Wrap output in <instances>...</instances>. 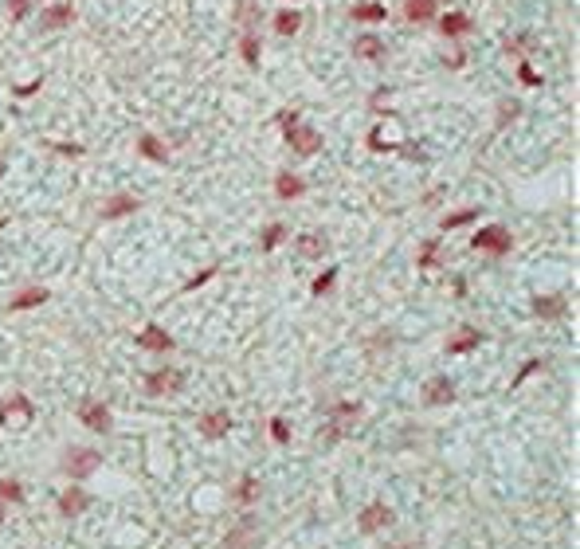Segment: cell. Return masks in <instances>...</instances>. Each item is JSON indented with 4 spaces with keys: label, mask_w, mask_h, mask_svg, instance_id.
<instances>
[{
    "label": "cell",
    "mask_w": 580,
    "mask_h": 549,
    "mask_svg": "<svg viewBox=\"0 0 580 549\" xmlns=\"http://www.w3.org/2000/svg\"><path fill=\"white\" fill-rule=\"evenodd\" d=\"M59 463H63V471H67L71 479H86V475H95L98 471L102 455H98L95 447H67Z\"/></svg>",
    "instance_id": "cell-1"
},
{
    "label": "cell",
    "mask_w": 580,
    "mask_h": 549,
    "mask_svg": "<svg viewBox=\"0 0 580 549\" xmlns=\"http://www.w3.org/2000/svg\"><path fill=\"white\" fill-rule=\"evenodd\" d=\"M290 142V149L298 153V157H314V153H322V130H314V126H290V130H282Z\"/></svg>",
    "instance_id": "cell-2"
},
{
    "label": "cell",
    "mask_w": 580,
    "mask_h": 549,
    "mask_svg": "<svg viewBox=\"0 0 580 549\" xmlns=\"http://www.w3.org/2000/svg\"><path fill=\"white\" fill-rule=\"evenodd\" d=\"M474 247H478V251H490V256H510L514 240H510V232L502 224H486V228H478V235H474Z\"/></svg>",
    "instance_id": "cell-3"
},
{
    "label": "cell",
    "mask_w": 580,
    "mask_h": 549,
    "mask_svg": "<svg viewBox=\"0 0 580 549\" xmlns=\"http://www.w3.org/2000/svg\"><path fill=\"white\" fill-rule=\"evenodd\" d=\"M75 416H79V424L90 427V432H98V436H106L110 424H114V416H110V408L102 401H83Z\"/></svg>",
    "instance_id": "cell-4"
},
{
    "label": "cell",
    "mask_w": 580,
    "mask_h": 549,
    "mask_svg": "<svg viewBox=\"0 0 580 549\" xmlns=\"http://www.w3.org/2000/svg\"><path fill=\"white\" fill-rule=\"evenodd\" d=\"M357 412H361V404H338V408L329 412V427L322 432V443H326V447H334V443L345 436V427L357 420Z\"/></svg>",
    "instance_id": "cell-5"
},
{
    "label": "cell",
    "mask_w": 580,
    "mask_h": 549,
    "mask_svg": "<svg viewBox=\"0 0 580 549\" xmlns=\"http://www.w3.org/2000/svg\"><path fill=\"white\" fill-rule=\"evenodd\" d=\"M181 389H184V373H177V369H157V373L145 377L149 396H165V392H181Z\"/></svg>",
    "instance_id": "cell-6"
},
{
    "label": "cell",
    "mask_w": 580,
    "mask_h": 549,
    "mask_svg": "<svg viewBox=\"0 0 580 549\" xmlns=\"http://www.w3.org/2000/svg\"><path fill=\"white\" fill-rule=\"evenodd\" d=\"M137 349H145V354H169L173 349V338L165 334V326H145L142 334H137Z\"/></svg>",
    "instance_id": "cell-7"
},
{
    "label": "cell",
    "mask_w": 580,
    "mask_h": 549,
    "mask_svg": "<svg viewBox=\"0 0 580 549\" xmlns=\"http://www.w3.org/2000/svg\"><path fill=\"white\" fill-rule=\"evenodd\" d=\"M75 20V8L71 4H48L44 12H39V32H59Z\"/></svg>",
    "instance_id": "cell-8"
},
{
    "label": "cell",
    "mask_w": 580,
    "mask_h": 549,
    "mask_svg": "<svg viewBox=\"0 0 580 549\" xmlns=\"http://www.w3.org/2000/svg\"><path fill=\"white\" fill-rule=\"evenodd\" d=\"M196 427H200V436H204V439H224L231 432V416L224 412V408H216V412L200 416V424H196Z\"/></svg>",
    "instance_id": "cell-9"
},
{
    "label": "cell",
    "mask_w": 580,
    "mask_h": 549,
    "mask_svg": "<svg viewBox=\"0 0 580 549\" xmlns=\"http://www.w3.org/2000/svg\"><path fill=\"white\" fill-rule=\"evenodd\" d=\"M451 401H455V385L447 377H432L423 385V404L427 408H439V404H451Z\"/></svg>",
    "instance_id": "cell-10"
},
{
    "label": "cell",
    "mask_w": 580,
    "mask_h": 549,
    "mask_svg": "<svg viewBox=\"0 0 580 549\" xmlns=\"http://www.w3.org/2000/svg\"><path fill=\"white\" fill-rule=\"evenodd\" d=\"M392 522V510H388L385 502H373V506H365L361 510V518H357V530L361 534H376L380 526H388Z\"/></svg>",
    "instance_id": "cell-11"
},
{
    "label": "cell",
    "mask_w": 580,
    "mask_h": 549,
    "mask_svg": "<svg viewBox=\"0 0 580 549\" xmlns=\"http://www.w3.org/2000/svg\"><path fill=\"white\" fill-rule=\"evenodd\" d=\"M137 208H142V200H137V196H130V193H114V196L106 200V204H102V220H122V216H133Z\"/></svg>",
    "instance_id": "cell-12"
},
{
    "label": "cell",
    "mask_w": 580,
    "mask_h": 549,
    "mask_svg": "<svg viewBox=\"0 0 580 549\" xmlns=\"http://www.w3.org/2000/svg\"><path fill=\"white\" fill-rule=\"evenodd\" d=\"M565 306H568L565 294H537L533 298V314L541 322H553V318H565Z\"/></svg>",
    "instance_id": "cell-13"
},
{
    "label": "cell",
    "mask_w": 580,
    "mask_h": 549,
    "mask_svg": "<svg viewBox=\"0 0 580 549\" xmlns=\"http://www.w3.org/2000/svg\"><path fill=\"white\" fill-rule=\"evenodd\" d=\"M471 28H474V20L467 12H443V16H439V32H443L447 39L471 36Z\"/></svg>",
    "instance_id": "cell-14"
},
{
    "label": "cell",
    "mask_w": 580,
    "mask_h": 549,
    "mask_svg": "<svg viewBox=\"0 0 580 549\" xmlns=\"http://www.w3.org/2000/svg\"><path fill=\"white\" fill-rule=\"evenodd\" d=\"M294 251H298V259H322L329 251V240L322 232H306L294 240Z\"/></svg>",
    "instance_id": "cell-15"
},
{
    "label": "cell",
    "mask_w": 580,
    "mask_h": 549,
    "mask_svg": "<svg viewBox=\"0 0 580 549\" xmlns=\"http://www.w3.org/2000/svg\"><path fill=\"white\" fill-rule=\"evenodd\" d=\"M302 193H306V181L298 177V173L282 169V173L275 177V196H278V200H298Z\"/></svg>",
    "instance_id": "cell-16"
},
{
    "label": "cell",
    "mask_w": 580,
    "mask_h": 549,
    "mask_svg": "<svg viewBox=\"0 0 580 549\" xmlns=\"http://www.w3.org/2000/svg\"><path fill=\"white\" fill-rule=\"evenodd\" d=\"M48 298H51L48 287H24V291L8 302V310H12V314H20V310H36V306H44Z\"/></svg>",
    "instance_id": "cell-17"
},
{
    "label": "cell",
    "mask_w": 580,
    "mask_h": 549,
    "mask_svg": "<svg viewBox=\"0 0 580 549\" xmlns=\"http://www.w3.org/2000/svg\"><path fill=\"white\" fill-rule=\"evenodd\" d=\"M478 342H483V334L474 326H459L447 338V354H471V349H478Z\"/></svg>",
    "instance_id": "cell-18"
},
{
    "label": "cell",
    "mask_w": 580,
    "mask_h": 549,
    "mask_svg": "<svg viewBox=\"0 0 580 549\" xmlns=\"http://www.w3.org/2000/svg\"><path fill=\"white\" fill-rule=\"evenodd\" d=\"M137 153H142L145 161H157V165H165V161H169V149H165V142H161L157 134H149V130L137 137Z\"/></svg>",
    "instance_id": "cell-19"
},
{
    "label": "cell",
    "mask_w": 580,
    "mask_h": 549,
    "mask_svg": "<svg viewBox=\"0 0 580 549\" xmlns=\"http://www.w3.org/2000/svg\"><path fill=\"white\" fill-rule=\"evenodd\" d=\"M353 20H361V24H380V20H388V8L385 4H376V0H361V4H353L349 8Z\"/></svg>",
    "instance_id": "cell-20"
},
{
    "label": "cell",
    "mask_w": 580,
    "mask_h": 549,
    "mask_svg": "<svg viewBox=\"0 0 580 549\" xmlns=\"http://www.w3.org/2000/svg\"><path fill=\"white\" fill-rule=\"evenodd\" d=\"M353 55H357V59H385V39L380 36H357Z\"/></svg>",
    "instance_id": "cell-21"
},
{
    "label": "cell",
    "mask_w": 580,
    "mask_h": 549,
    "mask_svg": "<svg viewBox=\"0 0 580 549\" xmlns=\"http://www.w3.org/2000/svg\"><path fill=\"white\" fill-rule=\"evenodd\" d=\"M298 28H302V12L298 8H282V12H275V32L278 36H298Z\"/></svg>",
    "instance_id": "cell-22"
},
{
    "label": "cell",
    "mask_w": 580,
    "mask_h": 549,
    "mask_svg": "<svg viewBox=\"0 0 580 549\" xmlns=\"http://www.w3.org/2000/svg\"><path fill=\"white\" fill-rule=\"evenodd\" d=\"M240 55L247 67H259V55H263V44H259V32H240Z\"/></svg>",
    "instance_id": "cell-23"
},
{
    "label": "cell",
    "mask_w": 580,
    "mask_h": 549,
    "mask_svg": "<svg viewBox=\"0 0 580 549\" xmlns=\"http://www.w3.org/2000/svg\"><path fill=\"white\" fill-rule=\"evenodd\" d=\"M235 20H240L243 32H259L263 12H259V4H251V0H240V4H235Z\"/></svg>",
    "instance_id": "cell-24"
},
{
    "label": "cell",
    "mask_w": 580,
    "mask_h": 549,
    "mask_svg": "<svg viewBox=\"0 0 580 549\" xmlns=\"http://www.w3.org/2000/svg\"><path fill=\"white\" fill-rule=\"evenodd\" d=\"M86 506H90V494H86V490H79V487H71V490L59 499V510L67 514V518H71V514H83Z\"/></svg>",
    "instance_id": "cell-25"
},
{
    "label": "cell",
    "mask_w": 580,
    "mask_h": 549,
    "mask_svg": "<svg viewBox=\"0 0 580 549\" xmlns=\"http://www.w3.org/2000/svg\"><path fill=\"white\" fill-rule=\"evenodd\" d=\"M404 16H408L412 24H427L435 16V0H408V4H404Z\"/></svg>",
    "instance_id": "cell-26"
},
{
    "label": "cell",
    "mask_w": 580,
    "mask_h": 549,
    "mask_svg": "<svg viewBox=\"0 0 580 549\" xmlns=\"http://www.w3.org/2000/svg\"><path fill=\"white\" fill-rule=\"evenodd\" d=\"M8 412H20L24 420H32V416H36V404L28 401V396H12V401H0V424L8 420Z\"/></svg>",
    "instance_id": "cell-27"
},
{
    "label": "cell",
    "mask_w": 580,
    "mask_h": 549,
    "mask_svg": "<svg viewBox=\"0 0 580 549\" xmlns=\"http://www.w3.org/2000/svg\"><path fill=\"white\" fill-rule=\"evenodd\" d=\"M251 530H255V522H251V518H243V522H240V526H235V530H231V534H228V541H224V549H247V541H251V537H247V534H251Z\"/></svg>",
    "instance_id": "cell-28"
},
{
    "label": "cell",
    "mask_w": 580,
    "mask_h": 549,
    "mask_svg": "<svg viewBox=\"0 0 580 549\" xmlns=\"http://www.w3.org/2000/svg\"><path fill=\"white\" fill-rule=\"evenodd\" d=\"M478 216H483L478 208H459V212H447V216H443V228L455 232V228H463V224H474Z\"/></svg>",
    "instance_id": "cell-29"
},
{
    "label": "cell",
    "mask_w": 580,
    "mask_h": 549,
    "mask_svg": "<svg viewBox=\"0 0 580 549\" xmlns=\"http://www.w3.org/2000/svg\"><path fill=\"white\" fill-rule=\"evenodd\" d=\"M533 48H537V39H533L530 32H518V36L506 39V55H530Z\"/></svg>",
    "instance_id": "cell-30"
},
{
    "label": "cell",
    "mask_w": 580,
    "mask_h": 549,
    "mask_svg": "<svg viewBox=\"0 0 580 549\" xmlns=\"http://www.w3.org/2000/svg\"><path fill=\"white\" fill-rule=\"evenodd\" d=\"M521 114V102H514V98H506L502 106H498V118H494V130H506V122H514Z\"/></svg>",
    "instance_id": "cell-31"
},
{
    "label": "cell",
    "mask_w": 580,
    "mask_h": 549,
    "mask_svg": "<svg viewBox=\"0 0 580 549\" xmlns=\"http://www.w3.org/2000/svg\"><path fill=\"white\" fill-rule=\"evenodd\" d=\"M255 490H259V483H255L251 475H243L240 487H235V502H240V506H251V502H255Z\"/></svg>",
    "instance_id": "cell-32"
},
{
    "label": "cell",
    "mask_w": 580,
    "mask_h": 549,
    "mask_svg": "<svg viewBox=\"0 0 580 549\" xmlns=\"http://www.w3.org/2000/svg\"><path fill=\"white\" fill-rule=\"evenodd\" d=\"M282 240H287V224H271V228L263 232V251H275Z\"/></svg>",
    "instance_id": "cell-33"
},
{
    "label": "cell",
    "mask_w": 580,
    "mask_h": 549,
    "mask_svg": "<svg viewBox=\"0 0 580 549\" xmlns=\"http://www.w3.org/2000/svg\"><path fill=\"white\" fill-rule=\"evenodd\" d=\"M334 282H338V267H329V271H322L314 282H310V291L314 294H329L334 291Z\"/></svg>",
    "instance_id": "cell-34"
},
{
    "label": "cell",
    "mask_w": 580,
    "mask_h": 549,
    "mask_svg": "<svg viewBox=\"0 0 580 549\" xmlns=\"http://www.w3.org/2000/svg\"><path fill=\"white\" fill-rule=\"evenodd\" d=\"M0 499L24 502V490H20V483H16V479H0Z\"/></svg>",
    "instance_id": "cell-35"
},
{
    "label": "cell",
    "mask_w": 580,
    "mask_h": 549,
    "mask_svg": "<svg viewBox=\"0 0 580 549\" xmlns=\"http://www.w3.org/2000/svg\"><path fill=\"white\" fill-rule=\"evenodd\" d=\"M271 436H275V443H290V424L282 420V416L271 420Z\"/></svg>",
    "instance_id": "cell-36"
},
{
    "label": "cell",
    "mask_w": 580,
    "mask_h": 549,
    "mask_svg": "<svg viewBox=\"0 0 580 549\" xmlns=\"http://www.w3.org/2000/svg\"><path fill=\"white\" fill-rule=\"evenodd\" d=\"M518 79H521V83H525V86H541V75L533 71V67H530V63H525V59L518 63Z\"/></svg>",
    "instance_id": "cell-37"
},
{
    "label": "cell",
    "mask_w": 580,
    "mask_h": 549,
    "mask_svg": "<svg viewBox=\"0 0 580 549\" xmlns=\"http://www.w3.org/2000/svg\"><path fill=\"white\" fill-rule=\"evenodd\" d=\"M220 275V267H208V271H200V275H196V279H188L184 282V291H196V287H204L208 279H216Z\"/></svg>",
    "instance_id": "cell-38"
},
{
    "label": "cell",
    "mask_w": 580,
    "mask_h": 549,
    "mask_svg": "<svg viewBox=\"0 0 580 549\" xmlns=\"http://www.w3.org/2000/svg\"><path fill=\"white\" fill-rule=\"evenodd\" d=\"M435 251H439V244H435V240H427V244H423V251H420V267H435Z\"/></svg>",
    "instance_id": "cell-39"
},
{
    "label": "cell",
    "mask_w": 580,
    "mask_h": 549,
    "mask_svg": "<svg viewBox=\"0 0 580 549\" xmlns=\"http://www.w3.org/2000/svg\"><path fill=\"white\" fill-rule=\"evenodd\" d=\"M8 12H12V20H24L32 12V0H8Z\"/></svg>",
    "instance_id": "cell-40"
},
{
    "label": "cell",
    "mask_w": 580,
    "mask_h": 549,
    "mask_svg": "<svg viewBox=\"0 0 580 549\" xmlns=\"http://www.w3.org/2000/svg\"><path fill=\"white\" fill-rule=\"evenodd\" d=\"M55 153H67V157H79V153H83V146H79V142H55Z\"/></svg>",
    "instance_id": "cell-41"
},
{
    "label": "cell",
    "mask_w": 580,
    "mask_h": 549,
    "mask_svg": "<svg viewBox=\"0 0 580 549\" xmlns=\"http://www.w3.org/2000/svg\"><path fill=\"white\" fill-rule=\"evenodd\" d=\"M537 369H541V361H537V357H533V361H525V365L518 369V377H514V385H521V381L530 377V373H537Z\"/></svg>",
    "instance_id": "cell-42"
},
{
    "label": "cell",
    "mask_w": 580,
    "mask_h": 549,
    "mask_svg": "<svg viewBox=\"0 0 580 549\" xmlns=\"http://www.w3.org/2000/svg\"><path fill=\"white\" fill-rule=\"evenodd\" d=\"M39 86H44V79H36V83H24V86H16L12 95H16V98H28V95H36Z\"/></svg>",
    "instance_id": "cell-43"
},
{
    "label": "cell",
    "mask_w": 580,
    "mask_h": 549,
    "mask_svg": "<svg viewBox=\"0 0 580 549\" xmlns=\"http://www.w3.org/2000/svg\"><path fill=\"white\" fill-rule=\"evenodd\" d=\"M278 122H282V130L298 126V110H282V114H278Z\"/></svg>",
    "instance_id": "cell-44"
},
{
    "label": "cell",
    "mask_w": 580,
    "mask_h": 549,
    "mask_svg": "<svg viewBox=\"0 0 580 549\" xmlns=\"http://www.w3.org/2000/svg\"><path fill=\"white\" fill-rule=\"evenodd\" d=\"M447 67H463V51H451V55H447Z\"/></svg>",
    "instance_id": "cell-45"
},
{
    "label": "cell",
    "mask_w": 580,
    "mask_h": 549,
    "mask_svg": "<svg viewBox=\"0 0 580 549\" xmlns=\"http://www.w3.org/2000/svg\"><path fill=\"white\" fill-rule=\"evenodd\" d=\"M4 169H8V161H4V153H0V177H4Z\"/></svg>",
    "instance_id": "cell-46"
}]
</instances>
